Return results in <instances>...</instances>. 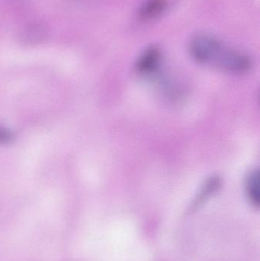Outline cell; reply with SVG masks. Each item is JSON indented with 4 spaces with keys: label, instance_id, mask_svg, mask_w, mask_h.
<instances>
[{
    "label": "cell",
    "instance_id": "obj_1",
    "mask_svg": "<svg viewBox=\"0 0 260 261\" xmlns=\"http://www.w3.org/2000/svg\"><path fill=\"white\" fill-rule=\"evenodd\" d=\"M192 58L200 64L233 74H244L251 70L253 62L248 55L230 48L215 37L201 34L189 44Z\"/></svg>",
    "mask_w": 260,
    "mask_h": 261
},
{
    "label": "cell",
    "instance_id": "obj_2",
    "mask_svg": "<svg viewBox=\"0 0 260 261\" xmlns=\"http://www.w3.org/2000/svg\"><path fill=\"white\" fill-rule=\"evenodd\" d=\"M161 56L160 48L155 46L150 47L139 57L136 63V70L140 74H151L158 68Z\"/></svg>",
    "mask_w": 260,
    "mask_h": 261
},
{
    "label": "cell",
    "instance_id": "obj_3",
    "mask_svg": "<svg viewBox=\"0 0 260 261\" xmlns=\"http://www.w3.org/2000/svg\"><path fill=\"white\" fill-rule=\"evenodd\" d=\"M167 0H146L139 10V16L145 21L160 16L167 7Z\"/></svg>",
    "mask_w": 260,
    "mask_h": 261
},
{
    "label": "cell",
    "instance_id": "obj_4",
    "mask_svg": "<svg viewBox=\"0 0 260 261\" xmlns=\"http://www.w3.org/2000/svg\"><path fill=\"white\" fill-rule=\"evenodd\" d=\"M245 191L249 202L254 207L259 205V172L253 170L247 175L245 180Z\"/></svg>",
    "mask_w": 260,
    "mask_h": 261
},
{
    "label": "cell",
    "instance_id": "obj_5",
    "mask_svg": "<svg viewBox=\"0 0 260 261\" xmlns=\"http://www.w3.org/2000/svg\"><path fill=\"white\" fill-rule=\"evenodd\" d=\"M47 35V31L41 24H32L24 29L21 34V40L25 44L41 42Z\"/></svg>",
    "mask_w": 260,
    "mask_h": 261
},
{
    "label": "cell",
    "instance_id": "obj_6",
    "mask_svg": "<svg viewBox=\"0 0 260 261\" xmlns=\"http://www.w3.org/2000/svg\"><path fill=\"white\" fill-rule=\"evenodd\" d=\"M221 185V179L218 176H211L206 180L204 186L200 191L199 195L197 197L196 204H200L208 199L211 195L215 193Z\"/></svg>",
    "mask_w": 260,
    "mask_h": 261
},
{
    "label": "cell",
    "instance_id": "obj_7",
    "mask_svg": "<svg viewBox=\"0 0 260 261\" xmlns=\"http://www.w3.org/2000/svg\"><path fill=\"white\" fill-rule=\"evenodd\" d=\"M10 138V135L6 132V130H3L0 129V141H1V142L8 141Z\"/></svg>",
    "mask_w": 260,
    "mask_h": 261
}]
</instances>
